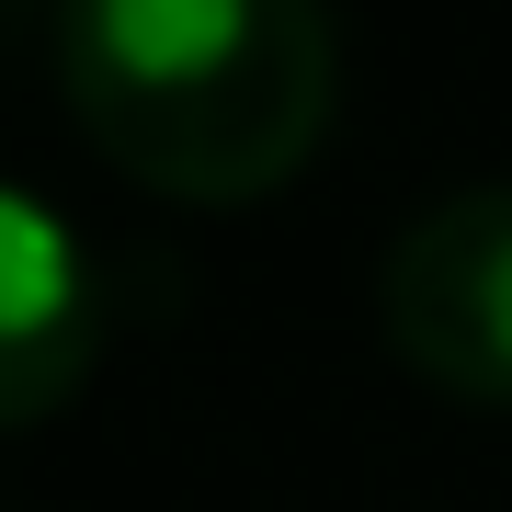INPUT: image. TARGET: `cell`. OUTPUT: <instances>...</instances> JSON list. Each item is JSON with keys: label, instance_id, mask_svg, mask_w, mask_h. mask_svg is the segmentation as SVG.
I'll use <instances>...</instances> for the list:
<instances>
[{"label": "cell", "instance_id": "obj_1", "mask_svg": "<svg viewBox=\"0 0 512 512\" xmlns=\"http://www.w3.org/2000/svg\"><path fill=\"white\" fill-rule=\"evenodd\" d=\"M57 80L126 183L183 205H251L296 183L330 126V12L319 0H69Z\"/></svg>", "mask_w": 512, "mask_h": 512}, {"label": "cell", "instance_id": "obj_2", "mask_svg": "<svg viewBox=\"0 0 512 512\" xmlns=\"http://www.w3.org/2000/svg\"><path fill=\"white\" fill-rule=\"evenodd\" d=\"M376 319L399 365L444 399L512 410V183H467L433 217H410L376 274Z\"/></svg>", "mask_w": 512, "mask_h": 512}, {"label": "cell", "instance_id": "obj_3", "mask_svg": "<svg viewBox=\"0 0 512 512\" xmlns=\"http://www.w3.org/2000/svg\"><path fill=\"white\" fill-rule=\"evenodd\" d=\"M103 330H114V308H103L92 239L57 205L0 183V433L69 410L80 376L103 365Z\"/></svg>", "mask_w": 512, "mask_h": 512}]
</instances>
